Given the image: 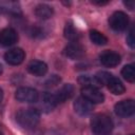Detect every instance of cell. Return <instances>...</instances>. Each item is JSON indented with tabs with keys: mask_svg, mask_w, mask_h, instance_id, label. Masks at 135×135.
Listing matches in <instances>:
<instances>
[{
	"mask_svg": "<svg viewBox=\"0 0 135 135\" xmlns=\"http://www.w3.org/2000/svg\"><path fill=\"white\" fill-rule=\"evenodd\" d=\"M74 110L79 115H88L93 111V103L81 96L75 100Z\"/></svg>",
	"mask_w": 135,
	"mask_h": 135,
	"instance_id": "10",
	"label": "cell"
},
{
	"mask_svg": "<svg viewBox=\"0 0 135 135\" xmlns=\"http://www.w3.org/2000/svg\"><path fill=\"white\" fill-rule=\"evenodd\" d=\"M81 94H82V97H84L92 103H101L104 100L103 94L97 88H91V86L82 88Z\"/></svg>",
	"mask_w": 135,
	"mask_h": 135,
	"instance_id": "6",
	"label": "cell"
},
{
	"mask_svg": "<svg viewBox=\"0 0 135 135\" xmlns=\"http://www.w3.org/2000/svg\"><path fill=\"white\" fill-rule=\"evenodd\" d=\"M1 73H2V65L0 64V74H1Z\"/></svg>",
	"mask_w": 135,
	"mask_h": 135,
	"instance_id": "25",
	"label": "cell"
},
{
	"mask_svg": "<svg viewBox=\"0 0 135 135\" xmlns=\"http://www.w3.org/2000/svg\"><path fill=\"white\" fill-rule=\"evenodd\" d=\"M64 37L71 42H78L80 38V34L78 30L74 26V24L71 21H69L64 26Z\"/></svg>",
	"mask_w": 135,
	"mask_h": 135,
	"instance_id": "15",
	"label": "cell"
},
{
	"mask_svg": "<svg viewBox=\"0 0 135 135\" xmlns=\"http://www.w3.org/2000/svg\"><path fill=\"white\" fill-rule=\"evenodd\" d=\"M124 4L129 7V9H133L134 8V1H127V2H124Z\"/></svg>",
	"mask_w": 135,
	"mask_h": 135,
	"instance_id": "22",
	"label": "cell"
},
{
	"mask_svg": "<svg viewBox=\"0 0 135 135\" xmlns=\"http://www.w3.org/2000/svg\"><path fill=\"white\" fill-rule=\"evenodd\" d=\"M15 97L20 102H28V103H32V102H36L38 100L39 94L33 88L21 86V88L17 89V91L15 93Z\"/></svg>",
	"mask_w": 135,
	"mask_h": 135,
	"instance_id": "3",
	"label": "cell"
},
{
	"mask_svg": "<svg viewBox=\"0 0 135 135\" xmlns=\"http://www.w3.org/2000/svg\"><path fill=\"white\" fill-rule=\"evenodd\" d=\"M127 42L131 47H134V38H133V28L130 31L128 37H127Z\"/></svg>",
	"mask_w": 135,
	"mask_h": 135,
	"instance_id": "21",
	"label": "cell"
},
{
	"mask_svg": "<svg viewBox=\"0 0 135 135\" xmlns=\"http://www.w3.org/2000/svg\"><path fill=\"white\" fill-rule=\"evenodd\" d=\"M99 60L101 64H103L104 66L113 68V66H116L120 62V55L116 52L105 51L99 56Z\"/></svg>",
	"mask_w": 135,
	"mask_h": 135,
	"instance_id": "8",
	"label": "cell"
},
{
	"mask_svg": "<svg viewBox=\"0 0 135 135\" xmlns=\"http://www.w3.org/2000/svg\"><path fill=\"white\" fill-rule=\"evenodd\" d=\"M115 113L120 117H129L135 112V104L132 99L121 100L115 104Z\"/></svg>",
	"mask_w": 135,
	"mask_h": 135,
	"instance_id": "5",
	"label": "cell"
},
{
	"mask_svg": "<svg viewBox=\"0 0 135 135\" xmlns=\"http://www.w3.org/2000/svg\"><path fill=\"white\" fill-rule=\"evenodd\" d=\"M0 135H2V134H1V133H0Z\"/></svg>",
	"mask_w": 135,
	"mask_h": 135,
	"instance_id": "26",
	"label": "cell"
},
{
	"mask_svg": "<svg viewBox=\"0 0 135 135\" xmlns=\"http://www.w3.org/2000/svg\"><path fill=\"white\" fill-rule=\"evenodd\" d=\"M91 128L95 135H109L113 130V121L105 114H96L91 119Z\"/></svg>",
	"mask_w": 135,
	"mask_h": 135,
	"instance_id": "2",
	"label": "cell"
},
{
	"mask_svg": "<svg viewBox=\"0 0 135 135\" xmlns=\"http://www.w3.org/2000/svg\"><path fill=\"white\" fill-rule=\"evenodd\" d=\"M2 99H3V91L0 89V102L2 101Z\"/></svg>",
	"mask_w": 135,
	"mask_h": 135,
	"instance_id": "24",
	"label": "cell"
},
{
	"mask_svg": "<svg viewBox=\"0 0 135 135\" xmlns=\"http://www.w3.org/2000/svg\"><path fill=\"white\" fill-rule=\"evenodd\" d=\"M131 135H133V134H131Z\"/></svg>",
	"mask_w": 135,
	"mask_h": 135,
	"instance_id": "27",
	"label": "cell"
},
{
	"mask_svg": "<svg viewBox=\"0 0 135 135\" xmlns=\"http://www.w3.org/2000/svg\"><path fill=\"white\" fill-rule=\"evenodd\" d=\"M93 3H95V4H98V5H102V4H107L108 3V1H92Z\"/></svg>",
	"mask_w": 135,
	"mask_h": 135,
	"instance_id": "23",
	"label": "cell"
},
{
	"mask_svg": "<svg viewBox=\"0 0 135 135\" xmlns=\"http://www.w3.org/2000/svg\"><path fill=\"white\" fill-rule=\"evenodd\" d=\"M84 47L78 42H71L65 49L64 54L71 59H80L84 55Z\"/></svg>",
	"mask_w": 135,
	"mask_h": 135,
	"instance_id": "11",
	"label": "cell"
},
{
	"mask_svg": "<svg viewBox=\"0 0 135 135\" xmlns=\"http://www.w3.org/2000/svg\"><path fill=\"white\" fill-rule=\"evenodd\" d=\"M16 120L22 128L32 129L38 124L40 120V113L34 108L21 109L16 114Z\"/></svg>",
	"mask_w": 135,
	"mask_h": 135,
	"instance_id": "1",
	"label": "cell"
},
{
	"mask_svg": "<svg viewBox=\"0 0 135 135\" xmlns=\"http://www.w3.org/2000/svg\"><path fill=\"white\" fill-rule=\"evenodd\" d=\"M53 14H54L53 7H51L47 4H39L35 8L36 17H38L39 19H42V20H46V19L51 18L53 16Z\"/></svg>",
	"mask_w": 135,
	"mask_h": 135,
	"instance_id": "16",
	"label": "cell"
},
{
	"mask_svg": "<svg viewBox=\"0 0 135 135\" xmlns=\"http://www.w3.org/2000/svg\"><path fill=\"white\" fill-rule=\"evenodd\" d=\"M121 75L122 77L129 81V82H134L135 80V72H134V66L133 64H127L122 68L121 70Z\"/></svg>",
	"mask_w": 135,
	"mask_h": 135,
	"instance_id": "19",
	"label": "cell"
},
{
	"mask_svg": "<svg viewBox=\"0 0 135 135\" xmlns=\"http://www.w3.org/2000/svg\"><path fill=\"white\" fill-rule=\"evenodd\" d=\"M90 39L93 43H95L97 45H104L108 43V38L102 33H100L96 30L90 31Z\"/></svg>",
	"mask_w": 135,
	"mask_h": 135,
	"instance_id": "18",
	"label": "cell"
},
{
	"mask_svg": "<svg viewBox=\"0 0 135 135\" xmlns=\"http://www.w3.org/2000/svg\"><path fill=\"white\" fill-rule=\"evenodd\" d=\"M74 94V86L70 83L62 85L55 94H54V98L56 100V103H62L64 101H66L68 99H70Z\"/></svg>",
	"mask_w": 135,
	"mask_h": 135,
	"instance_id": "12",
	"label": "cell"
},
{
	"mask_svg": "<svg viewBox=\"0 0 135 135\" xmlns=\"http://www.w3.org/2000/svg\"><path fill=\"white\" fill-rule=\"evenodd\" d=\"M59 81H60V78H59L57 75H53V76L46 81V86H49V88H50V86H51V88H52V86H55Z\"/></svg>",
	"mask_w": 135,
	"mask_h": 135,
	"instance_id": "20",
	"label": "cell"
},
{
	"mask_svg": "<svg viewBox=\"0 0 135 135\" xmlns=\"http://www.w3.org/2000/svg\"><path fill=\"white\" fill-rule=\"evenodd\" d=\"M24 57H25L24 52L19 47L12 49V50L7 51L4 55L5 61L11 65H18V64L22 63L24 60Z\"/></svg>",
	"mask_w": 135,
	"mask_h": 135,
	"instance_id": "7",
	"label": "cell"
},
{
	"mask_svg": "<svg viewBox=\"0 0 135 135\" xmlns=\"http://www.w3.org/2000/svg\"><path fill=\"white\" fill-rule=\"evenodd\" d=\"M18 40V34L17 32L12 27L3 28L0 32V43L4 46L13 45Z\"/></svg>",
	"mask_w": 135,
	"mask_h": 135,
	"instance_id": "9",
	"label": "cell"
},
{
	"mask_svg": "<svg viewBox=\"0 0 135 135\" xmlns=\"http://www.w3.org/2000/svg\"><path fill=\"white\" fill-rule=\"evenodd\" d=\"M78 82H79L83 88H85V86H91V88H97V89H98L99 86H101L100 83L97 81V79H96L95 76H94V77L88 76V75L80 76V77L78 78Z\"/></svg>",
	"mask_w": 135,
	"mask_h": 135,
	"instance_id": "17",
	"label": "cell"
},
{
	"mask_svg": "<svg viewBox=\"0 0 135 135\" xmlns=\"http://www.w3.org/2000/svg\"><path fill=\"white\" fill-rule=\"evenodd\" d=\"M109 24L114 31H123L129 24V17L123 12H115L110 16Z\"/></svg>",
	"mask_w": 135,
	"mask_h": 135,
	"instance_id": "4",
	"label": "cell"
},
{
	"mask_svg": "<svg viewBox=\"0 0 135 135\" xmlns=\"http://www.w3.org/2000/svg\"><path fill=\"white\" fill-rule=\"evenodd\" d=\"M107 86H108V89L113 93V94H115V95H120V94H122V93H124V91H126V88H124V85L122 84V82L118 79V78H116L115 76H111V78L108 80V82H107V84H105Z\"/></svg>",
	"mask_w": 135,
	"mask_h": 135,
	"instance_id": "14",
	"label": "cell"
},
{
	"mask_svg": "<svg viewBox=\"0 0 135 135\" xmlns=\"http://www.w3.org/2000/svg\"><path fill=\"white\" fill-rule=\"evenodd\" d=\"M27 70L31 74L35 76H43L47 72V65L40 60H33L28 63Z\"/></svg>",
	"mask_w": 135,
	"mask_h": 135,
	"instance_id": "13",
	"label": "cell"
}]
</instances>
